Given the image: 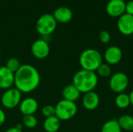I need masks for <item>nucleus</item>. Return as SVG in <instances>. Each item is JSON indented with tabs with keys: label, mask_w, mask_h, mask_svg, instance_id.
Wrapping results in <instances>:
<instances>
[{
	"label": "nucleus",
	"mask_w": 133,
	"mask_h": 132,
	"mask_svg": "<svg viewBox=\"0 0 133 132\" xmlns=\"http://www.w3.org/2000/svg\"><path fill=\"white\" fill-rule=\"evenodd\" d=\"M72 84L84 94L95 89L98 84V75L95 72L81 69L74 74Z\"/></svg>",
	"instance_id": "2"
},
{
	"label": "nucleus",
	"mask_w": 133,
	"mask_h": 132,
	"mask_svg": "<svg viewBox=\"0 0 133 132\" xmlns=\"http://www.w3.org/2000/svg\"><path fill=\"white\" fill-rule=\"evenodd\" d=\"M129 96V99H130V103L132 106H133V89L130 92Z\"/></svg>",
	"instance_id": "29"
},
{
	"label": "nucleus",
	"mask_w": 133,
	"mask_h": 132,
	"mask_svg": "<svg viewBox=\"0 0 133 132\" xmlns=\"http://www.w3.org/2000/svg\"><path fill=\"white\" fill-rule=\"evenodd\" d=\"M5 118H6V116H5V114L4 110L0 108V127L5 123Z\"/></svg>",
	"instance_id": "27"
},
{
	"label": "nucleus",
	"mask_w": 133,
	"mask_h": 132,
	"mask_svg": "<svg viewBox=\"0 0 133 132\" xmlns=\"http://www.w3.org/2000/svg\"><path fill=\"white\" fill-rule=\"evenodd\" d=\"M122 51L118 46H110L106 49L104 54V59L109 65L118 64L122 59Z\"/></svg>",
	"instance_id": "10"
},
{
	"label": "nucleus",
	"mask_w": 133,
	"mask_h": 132,
	"mask_svg": "<svg viewBox=\"0 0 133 132\" xmlns=\"http://www.w3.org/2000/svg\"><path fill=\"white\" fill-rule=\"evenodd\" d=\"M23 125L27 128L32 129L37 125V119L34 115H25L22 119Z\"/></svg>",
	"instance_id": "21"
},
{
	"label": "nucleus",
	"mask_w": 133,
	"mask_h": 132,
	"mask_svg": "<svg viewBox=\"0 0 133 132\" xmlns=\"http://www.w3.org/2000/svg\"><path fill=\"white\" fill-rule=\"evenodd\" d=\"M115 105L117 106L118 108L122 109V110L128 108L131 105L129 96V94L125 93H122L118 94L115 97Z\"/></svg>",
	"instance_id": "19"
},
{
	"label": "nucleus",
	"mask_w": 133,
	"mask_h": 132,
	"mask_svg": "<svg viewBox=\"0 0 133 132\" xmlns=\"http://www.w3.org/2000/svg\"><path fill=\"white\" fill-rule=\"evenodd\" d=\"M125 13L133 16V0L125 3Z\"/></svg>",
	"instance_id": "26"
},
{
	"label": "nucleus",
	"mask_w": 133,
	"mask_h": 132,
	"mask_svg": "<svg viewBox=\"0 0 133 132\" xmlns=\"http://www.w3.org/2000/svg\"><path fill=\"white\" fill-rule=\"evenodd\" d=\"M55 116L62 121H65L73 118L78 111L77 105L75 102L66 100H61L55 106Z\"/></svg>",
	"instance_id": "4"
},
{
	"label": "nucleus",
	"mask_w": 133,
	"mask_h": 132,
	"mask_svg": "<svg viewBox=\"0 0 133 132\" xmlns=\"http://www.w3.org/2000/svg\"><path fill=\"white\" fill-rule=\"evenodd\" d=\"M106 12L111 17H120L125 13L124 0H110L106 5Z\"/></svg>",
	"instance_id": "11"
},
{
	"label": "nucleus",
	"mask_w": 133,
	"mask_h": 132,
	"mask_svg": "<svg viewBox=\"0 0 133 132\" xmlns=\"http://www.w3.org/2000/svg\"><path fill=\"white\" fill-rule=\"evenodd\" d=\"M62 95L64 100L75 102L77 101L81 95V93L78 90V89L72 83L69 85H67L64 87L62 92Z\"/></svg>",
	"instance_id": "16"
},
{
	"label": "nucleus",
	"mask_w": 133,
	"mask_h": 132,
	"mask_svg": "<svg viewBox=\"0 0 133 132\" xmlns=\"http://www.w3.org/2000/svg\"><path fill=\"white\" fill-rule=\"evenodd\" d=\"M117 26L118 31L125 36L133 34V16L127 13L122 15L118 17Z\"/></svg>",
	"instance_id": "9"
},
{
	"label": "nucleus",
	"mask_w": 133,
	"mask_h": 132,
	"mask_svg": "<svg viewBox=\"0 0 133 132\" xmlns=\"http://www.w3.org/2000/svg\"><path fill=\"white\" fill-rule=\"evenodd\" d=\"M53 16L57 21V23H67L71 21L72 19V10L65 6H60L55 9L53 12Z\"/></svg>",
	"instance_id": "15"
},
{
	"label": "nucleus",
	"mask_w": 133,
	"mask_h": 132,
	"mask_svg": "<svg viewBox=\"0 0 133 132\" xmlns=\"http://www.w3.org/2000/svg\"><path fill=\"white\" fill-rule=\"evenodd\" d=\"M61 126V121L56 117H50L45 118L44 121V129L46 132H57Z\"/></svg>",
	"instance_id": "17"
},
{
	"label": "nucleus",
	"mask_w": 133,
	"mask_h": 132,
	"mask_svg": "<svg viewBox=\"0 0 133 132\" xmlns=\"http://www.w3.org/2000/svg\"><path fill=\"white\" fill-rule=\"evenodd\" d=\"M79 62L82 69L96 72L103 63V56L101 52L96 49H86L80 54Z\"/></svg>",
	"instance_id": "3"
},
{
	"label": "nucleus",
	"mask_w": 133,
	"mask_h": 132,
	"mask_svg": "<svg viewBox=\"0 0 133 132\" xmlns=\"http://www.w3.org/2000/svg\"><path fill=\"white\" fill-rule=\"evenodd\" d=\"M22 65L20 64V61L18 58H10L7 61H6V64H5V67L10 70L13 73H16L17 72V70L20 68Z\"/></svg>",
	"instance_id": "23"
},
{
	"label": "nucleus",
	"mask_w": 133,
	"mask_h": 132,
	"mask_svg": "<svg viewBox=\"0 0 133 132\" xmlns=\"http://www.w3.org/2000/svg\"><path fill=\"white\" fill-rule=\"evenodd\" d=\"M118 124L122 130L125 131H133V117L129 114H124L119 117L117 120Z\"/></svg>",
	"instance_id": "18"
},
{
	"label": "nucleus",
	"mask_w": 133,
	"mask_h": 132,
	"mask_svg": "<svg viewBox=\"0 0 133 132\" xmlns=\"http://www.w3.org/2000/svg\"><path fill=\"white\" fill-rule=\"evenodd\" d=\"M37 100L33 97H26L21 100L19 108L23 116L25 115H34L38 110Z\"/></svg>",
	"instance_id": "12"
},
{
	"label": "nucleus",
	"mask_w": 133,
	"mask_h": 132,
	"mask_svg": "<svg viewBox=\"0 0 133 132\" xmlns=\"http://www.w3.org/2000/svg\"><path fill=\"white\" fill-rule=\"evenodd\" d=\"M1 54H2V52H1V48H0V58H1Z\"/></svg>",
	"instance_id": "30"
},
{
	"label": "nucleus",
	"mask_w": 133,
	"mask_h": 132,
	"mask_svg": "<svg viewBox=\"0 0 133 132\" xmlns=\"http://www.w3.org/2000/svg\"><path fill=\"white\" fill-rule=\"evenodd\" d=\"M5 132H23L22 129L17 128V127H13V128H10L9 129H7Z\"/></svg>",
	"instance_id": "28"
},
{
	"label": "nucleus",
	"mask_w": 133,
	"mask_h": 132,
	"mask_svg": "<svg viewBox=\"0 0 133 132\" xmlns=\"http://www.w3.org/2000/svg\"><path fill=\"white\" fill-rule=\"evenodd\" d=\"M22 100V93L16 88L12 87L5 90L1 97L2 105L9 110L17 107Z\"/></svg>",
	"instance_id": "6"
},
{
	"label": "nucleus",
	"mask_w": 133,
	"mask_h": 132,
	"mask_svg": "<svg viewBox=\"0 0 133 132\" xmlns=\"http://www.w3.org/2000/svg\"><path fill=\"white\" fill-rule=\"evenodd\" d=\"M41 113L42 115L45 117V118L55 116V107L52 105H45L44 107H43Z\"/></svg>",
	"instance_id": "24"
},
{
	"label": "nucleus",
	"mask_w": 133,
	"mask_h": 132,
	"mask_svg": "<svg viewBox=\"0 0 133 132\" xmlns=\"http://www.w3.org/2000/svg\"><path fill=\"white\" fill-rule=\"evenodd\" d=\"M15 73L9 70L5 66L0 67V88L6 90L14 86Z\"/></svg>",
	"instance_id": "13"
},
{
	"label": "nucleus",
	"mask_w": 133,
	"mask_h": 132,
	"mask_svg": "<svg viewBox=\"0 0 133 132\" xmlns=\"http://www.w3.org/2000/svg\"><path fill=\"white\" fill-rule=\"evenodd\" d=\"M122 128H120L118 122L115 119H111L106 121L102 128L101 132H122Z\"/></svg>",
	"instance_id": "20"
},
{
	"label": "nucleus",
	"mask_w": 133,
	"mask_h": 132,
	"mask_svg": "<svg viewBox=\"0 0 133 132\" xmlns=\"http://www.w3.org/2000/svg\"><path fill=\"white\" fill-rule=\"evenodd\" d=\"M129 79L128 75L124 72H116L111 75L109 80V87L111 91L115 93H124L128 88Z\"/></svg>",
	"instance_id": "7"
},
{
	"label": "nucleus",
	"mask_w": 133,
	"mask_h": 132,
	"mask_svg": "<svg viewBox=\"0 0 133 132\" xmlns=\"http://www.w3.org/2000/svg\"><path fill=\"white\" fill-rule=\"evenodd\" d=\"M82 103L86 110H94L100 104V96L94 91L84 93L82 99Z\"/></svg>",
	"instance_id": "14"
},
{
	"label": "nucleus",
	"mask_w": 133,
	"mask_h": 132,
	"mask_svg": "<svg viewBox=\"0 0 133 132\" xmlns=\"http://www.w3.org/2000/svg\"><path fill=\"white\" fill-rule=\"evenodd\" d=\"M57 21L52 14L45 13L41 15L36 22V30L42 36L51 35L57 27Z\"/></svg>",
	"instance_id": "5"
},
{
	"label": "nucleus",
	"mask_w": 133,
	"mask_h": 132,
	"mask_svg": "<svg viewBox=\"0 0 133 132\" xmlns=\"http://www.w3.org/2000/svg\"><path fill=\"white\" fill-rule=\"evenodd\" d=\"M31 53L37 59H44L50 54V46L46 40L38 39L31 45Z\"/></svg>",
	"instance_id": "8"
},
{
	"label": "nucleus",
	"mask_w": 133,
	"mask_h": 132,
	"mask_svg": "<svg viewBox=\"0 0 133 132\" xmlns=\"http://www.w3.org/2000/svg\"><path fill=\"white\" fill-rule=\"evenodd\" d=\"M96 72H97V75L102 78H108L111 75V65H108L107 63H102Z\"/></svg>",
	"instance_id": "22"
},
{
	"label": "nucleus",
	"mask_w": 133,
	"mask_h": 132,
	"mask_svg": "<svg viewBox=\"0 0 133 132\" xmlns=\"http://www.w3.org/2000/svg\"><path fill=\"white\" fill-rule=\"evenodd\" d=\"M41 75L37 69L29 64L22 65L15 73L14 86L22 93H29L39 86Z\"/></svg>",
	"instance_id": "1"
},
{
	"label": "nucleus",
	"mask_w": 133,
	"mask_h": 132,
	"mask_svg": "<svg viewBox=\"0 0 133 132\" xmlns=\"http://www.w3.org/2000/svg\"><path fill=\"white\" fill-rule=\"evenodd\" d=\"M111 34L108 30H101L99 33V39L102 44H108L111 40Z\"/></svg>",
	"instance_id": "25"
}]
</instances>
